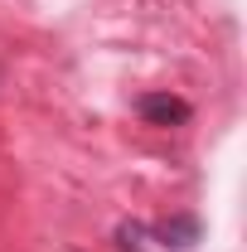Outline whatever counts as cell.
Instances as JSON below:
<instances>
[{
	"label": "cell",
	"mask_w": 247,
	"mask_h": 252,
	"mask_svg": "<svg viewBox=\"0 0 247 252\" xmlns=\"http://www.w3.org/2000/svg\"><path fill=\"white\" fill-rule=\"evenodd\" d=\"M136 112H141L146 126H185L194 117V107H189L185 97H175V93H146L136 102Z\"/></svg>",
	"instance_id": "cell-1"
},
{
	"label": "cell",
	"mask_w": 247,
	"mask_h": 252,
	"mask_svg": "<svg viewBox=\"0 0 247 252\" xmlns=\"http://www.w3.org/2000/svg\"><path fill=\"white\" fill-rule=\"evenodd\" d=\"M117 248H122V252H170L165 243H160L155 223H141V219L117 223Z\"/></svg>",
	"instance_id": "cell-3"
},
{
	"label": "cell",
	"mask_w": 247,
	"mask_h": 252,
	"mask_svg": "<svg viewBox=\"0 0 247 252\" xmlns=\"http://www.w3.org/2000/svg\"><path fill=\"white\" fill-rule=\"evenodd\" d=\"M155 233H160V243H165L170 252H189L199 238H204V223L194 219V214H175V219L155 223Z\"/></svg>",
	"instance_id": "cell-2"
}]
</instances>
